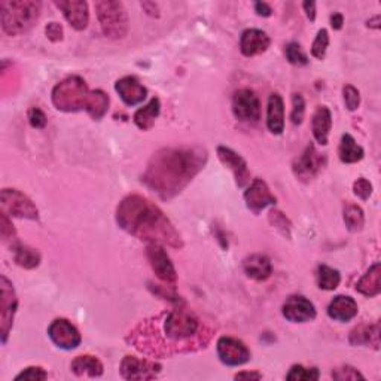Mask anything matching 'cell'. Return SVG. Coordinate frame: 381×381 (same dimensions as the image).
Wrapping results in <instances>:
<instances>
[{
	"label": "cell",
	"mask_w": 381,
	"mask_h": 381,
	"mask_svg": "<svg viewBox=\"0 0 381 381\" xmlns=\"http://www.w3.org/2000/svg\"><path fill=\"white\" fill-rule=\"evenodd\" d=\"M344 224L350 232H358L365 225V213L359 206L347 204L344 207Z\"/></svg>",
	"instance_id": "32"
},
{
	"label": "cell",
	"mask_w": 381,
	"mask_h": 381,
	"mask_svg": "<svg viewBox=\"0 0 381 381\" xmlns=\"http://www.w3.org/2000/svg\"><path fill=\"white\" fill-rule=\"evenodd\" d=\"M232 114L239 121L258 122L261 119L260 98L249 88L236 91L232 95Z\"/></svg>",
	"instance_id": "9"
},
{
	"label": "cell",
	"mask_w": 381,
	"mask_h": 381,
	"mask_svg": "<svg viewBox=\"0 0 381 381\" xmlns=\"http://www.w3.org/2000/svg\"><path fill=\"white\" fill-rule=\"evenodd\" d=\"M304 115H305V100L301 94H293L292 97V114H290V119L292 124L295 126H301L304 121Z\"/></svg>",
	"instance_id": "38"
},
{
	"label": "cell",
	"mask_w": 381,
	"mask_h": 381,
	"mask_svg": "<svg viewBox=\"0 0 381 381\" xmlns=\"http://www.w3.org/2000/svg\"><path fill=\"white\" fill-rule=\"evenodd\" d=\"M0 288H2V304H0V330H2V344H6L9 333L14 323V316L18 307V300L11 281L2 276L0 277Z\"/></svg>",
	"instance_id": "10"
},
{
	"label": "cell",
	"mask_w": 381,
	"mask_h": 381,
	"mask_svg": "<svg viewBox=\"0 0 381 381\" xmlns=\"http://www.w3.org/2000/svg\"><path fill=\"white\" fill-rule=\"evenodd\" d=\"M333 377L335 380H340V381H344V380H365V377L356 370V368L353 366H341V368H337V370L333 371Z\"/></svg>",
	"instance_id": "42"
},
{
	"label": "cell",
	"mask_w": 381,
	"mask_h": 381,
	"mask_svg": "<svg viewBox=\"0 0 381 381\" xmlns=\"http://www.w3.org/2000/svg\"><path fill=\"white\" fill-rule=\"evenodd\" d=\"M53 105L61 112L87 110L94 121H100L107 114L109 97L102 90L90 91L81 76H69L54 87Z\"/></svg>",
	"instance_id": "4"
},
{
	"label": "cell",
	"mask_w": 381,
	"mask_h": 381,
	"mask_svg": "<svg viewBox=\"0 0 381 381\" xmlns=\"http://www.w3.org/2000/svg\"><path fill=\"white\" fill-rule=\"evenodd\" d=\"M368 27H373V29H380V17H374L373 20L368 21Z\"/></svg>",
	"instance_id": "49"
},
{
	"label": "cell",
	"mask_w": 381,
	"mask_h": 381,
	"mask_svg": "<svg viewBox=\"0 0 381 381\" xmlns=\"http://www.w3.org/2000/svg\"><path fill=\"white\" fill-rule=\"evenodd\" d=\"M45 33L46 38L51 42H60L63 39V27H61V24L58 22H49L45 29Z\"/></svg>",
	"instance_id": "44"
},
{
	"label": "cell",
	"mask_w": 381,
	"mask_h": 381,
	"mask_svg": "<svg viewBox=\"0 0 381 381\" xmlns=\"http://www.w3.org/2000/svg\"><path fill=\"white\" fill-rule=\"evenodd\" d=\"M381 265L380 262H375L368 272L363 274V277L356 285V290H358L363 297L373 298L381 292Z\"/></svg>",
	"instance_id": "26"
},
{
	"label": "cell",
	"mask_w": 381,
	"mask_h": 381,
	"mask_svg": "<svg viewBox=\"0 0 381 381\" xmlns=\"http://www.w3.org/2000/svg\"><path fill=\"white\" fill-rule=\"evenodd\" d=\"M286 380L289 381H316L319 380V370L317 368H305L302 365H293Z\"/></svg>",
	"instance_id": "33"
},
{
	"label": "cell",
	"mask_w": 381,
	"mask_h": 381,
	"mask_svg": "<svg viewBox=\"0 0 381 381\" xmlns=\"http://www.w3.org/2000/svg\"><path fill=\"white\" fill-rule=\"evenodd\" d=\"M333 128V115L326 106L317 107L312 121V130L316 142L322 146L328 145L329 131Z\"/></svg>",
	"instance_id": "24"
},
{
	"label": "cell",
	"mask_w": 381,
	"mask_h": 381,
	"mask_svg": "<svg viewBox=\"0 0 381 381\" xmlns=\"http://www.w3.org/2000/svg\"><path fill=\"white\" fill-rule=\"evenodd\" d=\"M302 6H304L307 18H309L310 21H314L316 20V4L314 2H304Z\"/></svg>",
	"instance_id": "46"
},
{
	"label": "cell",
	"mask_w": 381,
	"mask_h": 381,
	"mask_svg": "<svg viewBox=\"0 0 381 381\" xmlns=\"http://www.w3.org/2000/svg\"><path fill=\"white\" fill-rule=\"evenodd\" d=\"M342 24H344V17L341 14H333L330 15V26H333L334 30H341L342 29Z\"/></svg>",
	"instance_id": "47"
},
{
	"label": "cell",
	"mask_w": 381,
	"mask_h": 381,
	"mask_svg": "<svg viewBox=\"0 0 381 381\" xmlns=\"http://www.w3.org/2000/svg\"><path fill=\"white\" fill-rule=\"evenodd\" d=\"M218 356L227 366H240L250 361V350L237 338L222 337L218 341Z\"/></svg>",
	"instance_id": "13"
},
{
	"label": "cell",
	"mask_w": 381,
	"mask_h": 381,
	"mask_svg": "<svg viewBox=\"0 0 381 381\" xmlns=\"http://www.w3.org/2000/svg\"><path fill=\"white\" fill-rule=\"evenodd\" d=\"M349 341L352 346H373L375 350L380 349V325H359L354 328Z\"/></svg>",
	"instance_id": "25"
},
{
	"label": "cell",
	"mask_w": 381,
	"mask_h": 381,
	"mask_svg": "<svg viewBox=\"0 0 381 381\" xmlns=\"http://www.w3.org/2000/svg\"><path fill=\"white\" fill-rule=\"evenodd\" d=\"M329 46V33L326 29L317 32L316 39L312 45V55L317 60H323L326 55V49Z\"/></svg>",
	"instance_id": "35"
},
{
	"label": "cell",
	"mask_w": 381,
	"mask_h": 381,
	"mask_svg": "<svg viewBox=\"0 0 381 381\" xmlns=\"http://www.w3.org/2000/svg\"><path fill=\"white\" fill-rule=\"evenodd\" d=\"M285 53H286L288 61L293 66H305L307 63H309V57H307V54L304 53V49L297 42H290L286 46Z\"/></svg>",
	"instance_id": "34"
},
{
	"label": "cell",
	"mask_w": 381,
	"mask_h": 381,
	"mask_svg": "<svg viewBox=\"0 0 381 381\" xmlns=\"http://www.w3.org/2000/svg\"><path fill=\"white\" fill-rule=\"evenodd\" d=\"M41 4L30 0H5L0 4L2 29L9 36L30 30L41 14Z\"/></svg>",
	"instance_id": "5"
},
{
	"label": "cell",
	"mask_w": 381,
	"mask_h": 381,
	"mask_svg": "<svg viewBox=\"0 0 381 381\" xmlns=\"http://www.w3.org/2000/svg\"><path fill=\"white\" fill-rule=\"evenodd\" d=\"M146 256L154 269V273L159 280H163L167 285H175L178 280V274L173 262L167 255L166 249L161 244L151 243L146 249Z\"/></svg>",
	"instance_id": "11"
},
{
	"label": "cell",
	"mask_w": 381,
	"mask_h": 381,
	"mask_svg": "<svg viewBox=\"0 0 381 381\" xmlns=\"http://www.w3.org/2000/svg\"><path fill=\"white\" fill-rule=\"evenodd\" d=\"M46 378H48V374H46V371L44 370V368H41V366H29L15 377V381H21V380L41 381V380H46Z\"/></svg>",
	"instance_id": "40"
},
{
	"label": "cell",
	"mask_w": 381,
	"mask_h": 381,
	"mask_svg": "<svg viewBox=\"0 0 381 381\" xmlns=\"http://www.w3.org/2000/svg\"><path fill=\"white\" fill-rule=\"evenodd\" d=\"M55 6L63 12L65 18L69 21L70 26L81 32L88 26V4L82 0H67V2H55Z\"/></svg>",
	"instance_id": "18"
},
{
	"label": "cell",
	"mask_w": 381,
	"mask_h": 381,
	"mask_svg": "<svg viewBox=\"0 0 381 381\" xmlns=\"http://www.w3.org/2000/svg\"><path fill=\"white\" fill-rule=\"evenodd\" d=\"M0 204H2V212L12 218H21V219H39L38 207L33 204V201L27 195L17 189H8L5 188L0 195Z\"/></svg>",
	"instance_id": "7"
},
{
	"label": "cell",
	"mask_w": 381,
	"mask_h": 381,
	"mask_svg": "<svg viewBox=\"0 0 381 381\" xmlns=\"http://www.w3.org/2000/svg\"><path fill=\"white\" fill-rule=\"evenodd\" d=\"M29 122L33 128L42 130L46 127V115L42 112L39 107H32L29 110Z\"/></svg>",
	"instance_id": "43"
},
{
	"label": "cell",
	"mask_w": 381,
	"mask_h": 381,
	"mask_svg": "<svg viewBox=\"0 0 381 381\" xmlns=\"http://www.w3.org/2000/svg\"><path fill=\"white\" fill-rule=\"evenodd\" d=\"M116 224L136 239L182 249L183 240L156 204L138 194L127 195L116 207Z\"/></svg>",
	"instance_id": "2"
},
{
	"label": "cell",
	"mask_w": 381,
	"mask_h": 381,
	"mask_svg": "<svg viewBox=\"0 0 381 381\" xmlns=\"http://www.w3.org/2000/svg\"><path fill=\"white\" fill-rule=\"evenodd\" d=\"M236 380H261L262 375L260 373H239L234 377Z\"/></svg>",
	"instance_id": "48"
},
{
	"label": "cell",
	"mask_w": 381,
	"mask_h": 381,
	"mask_svg": "<svg viewBox=\"0 0 381 381\" xmlns=\"http://www.w3.org/2000/svg\"><path fill=\"white\" fill-rule=\"evenodd\" d=\"M359 307L352 297H346V295H338L333 301H330L328 307V316L337 322H350L352 319L358 316Z\"/></svg>",
	"instance_id": "21"
},
{
	"label": "cell",
	"mask_w": 381,
	"mask_h": 381,
	"mask_svg": "<svg viewBox=\"0 0 381 381\" xmlns=\"http://www.w3.org/2000/svg\"><path fill=\"white\" fill-rule=\"evenodd\" d=\"M342 95H344V103H346V107L349 110H356L361 105V93L358 88H354L353 85H346L342 88Z\"/></svg>",
	"instance_id": "39"
},
{
	"label": "cell",
	"mask_w": 381,
	"mask_h": 381,
	"mask_svg": "<svg viewBox=\"0 0 381 381\" xmlns=\"http://www.w3.org/2000/svg\"><path fill=\"white\" fill-rule=\"evenodd\" d=\"M338 155L344 164H354L361 161L365 152L362 149V146L356 143L353 136H350V134H344V136L341 138Z\"/></svg>",
	"instance_id": "29"
},
{
	"label": "cell",
	"mask_w": 381,
	"mask_h": 381,
	"mask_svg": "<svg viewBox=\"0 0 381 381\" xmlns=\"http://www.w3.org/2000/svg\"><path fill=\"white\" fill-rule=\"evenodd\" d=\"M207 163V151L196 146L163 147L142 175V183L161 200H171L185 189Z\"/></svg>",
	"instance_id": "1"
},
{
	"label": "cell",
	"mask_w": 381,
	"mask_h": 381,
	"mask_svg": "<svg viewBox=\"0 0 381 381\" xmlns=\"http://www.w3.org/2000/svg\"><path fill=\"white\" fill-rule=\"evenodd\" d=\"M48 335L57 347L63 350L76 349L82 341L79 330L66 319H55L48 328Z\"/></svg>",
	"instance_id": "14"
},
{
	"label": "cell",
	"mask_w": 381,
	"mask_h": 381,
	"mask_svg": "<svg viewBox=\"0 0 381 381\" xmlns=\"http://www.w3.org/2000/svg\"><path fill=\"white\" fill-rule=\"evenodd\" d=\"M218 156L220 159V163L232 171L239 188H244L248 185L250 182V171L248 168V163L244 161V158L241 155L229 149L227 146H219Z\"/></svg>",
	"instance_id": "17"
},
{
	"label": "cell",
	"mask_w": 381,
	"mask_h": 381,
	"mask_svg": "<svg viewBox=\"0 0 381 381\" xmlns=\"http://www.w3.org/2000/svg\"><path fill=\"white\" fill-rule=\"evenodd\" d=\"M267 127L276 136L285 131V103L280 94L274 93L268 98L267 107Z\"/></svg>",
	"instance_id": "22"
},
{
	"label": "cell",
	"mask_w": 381,
	"mask_h": 381,
	"mask_svg": "<svg viewBox=\"0 0 381 381\" xmlns=\"http://www.w3.org/2000/svg\"><path fill=\"white\" fill-rule=\"evenodd\" d=\"M353 192L354 195H358L361 200L365 201L373 195V183L365 178H361L353 183Z\"/></svg>",
	"instance_id": "41"
},
{
	"label": "cell",
	"mask_w": 381,
	"mask_h": 381,
	"mask_svg": "<svg viewBox=\"0 0 381 381\" xmlns=\"http://www.w3.org/2000/svg\"><path fill=\"white\" fill-rule=\"evenodd\" d=\"M0 234L5 243H12V249L17 246V232L6 213H0Z\"/></svg>",
	"instance_id": "37"
},
{
	"label": "cell",
	"mask_w": 381,
	"mask_h": 381,
	"mask_svg": "<svg viewBox=\"0 0 381 381\" xmlns=\"http://www.w3.org/2000/svg\"><path fill=\"white\" fill-rule=\"evenodd\" d=\"M14 255L17 265L26 269H33L41 264V253L33 248H29V246L17 244L14 248Z\"/></svg>",
	"instance_id": "30"
},
{
	"label": "cell",
	"mask_w": 381,
	"mask_h": 381,
	"mask_svg": "<svg viewBox=\"0 0 381 381\" xmlns=\"http://www.w3.org/2000/svg\"><path fill=\"white\" fill-rule=\"evenodd\" d=\"M269 44H272V41H269L265 32L258 29H249L244 30L241 34L240 51L244 57H253L265 53L269 48Z\"/></svg>",
	"instance_id": "20"
},
{
	"label": "cell",
	"mask_w": 381,
	"mask_h": 381,
	"mask_svg": "<svg viewBox=\"0 0 381 381\" xmlns=\"http://www.w3.org/2000/svg\"><path fill=\"white\" fill-rule=\"evenodd\" d=\"M159 110H161V103H159V98L154 97L149 103H147L145 107H140L138 112L134 114L133 116L134 124L143 131L151 130L155 124V119L159 115Z\"/></svg>",
	"instance_id": "28"
},
{
	"label": "cell",
	"mask_w": 381,
	"mask_h": 381,
	"mask_svg": "<svg viewBox=\"0 0 381 381\" xmlns=\"http://www.w3.org/2000/svg\"><path fill=\"white\" fill-rule=\"evenodd\" d=\"M285 319L292 323H305L316 317V307L310 300H307L301 295L289 297L281 309Z\"/></svg>",
	"instance_id": "16"
},
{
	"label": "cell",
	"mask_w": 381,
	"mask_h": 381,
	"mask_svg": "<svg viewBox=\"0 0 381 381\" xmlns=\"http://www.w3.org/2000/svg\"><path fill=\"white\" fill-rule=\"evenodd\" d=\"M255 12L260 17H272L273 9L269 8V5L264 4V2H256L255 4Z\"/></svg>",
	"instance_id": "45"
},
{
	"label": "cell",
	"mask_w": 381,
	"mask_h": 381,
	"mask_svg": "<svg viewBox=\"0 0 381 381\" xmlns=\"http://www.w3.org/2000/svg\"><path fill=\"white\" fill-rule=\"evenodd\" d=\"M115 91L127 106L140 105L147 95V90L134 76H126L116 81Z\"/></svg>",
	"instance_id": "19"
},
{
	"label": "cell",
	"mask_w": 381,
	"mask_h": 381,
	"mask_svg": "<svg viewBox=\"0 0 381 381\" xmlns=\"http://www.w3.org/2000/svg\"><path fill=\"white\" fill-rule=\"evenodd\" d=\"M268 219H269V222H272V225L276 229H279L281 234H283L285 237H290L292 224L289 222V219L286 218V215H283L280 210H272L268 215Z\"/></svg>",
	"instance_id": "36"
},
{
	"label": "cell",
	"mask_w": 381,
	"mask_h": 381,
	"mask_svg": "<svg viewBox=\"0 0 381 381\" xmlns=\"http://www.w3.org/2000/svg\"><path fill=\"white\" fill-rule=\"evenodd\" d=\"M325 166H326V156L321 152H317L316 147L310 145L305 147L304 152L298 158H295L292 170H293V175L300 180L310 182L319 173H321Z\"/></svg>",
	"instance_id": "8"
},
{
	"label": "cell",
	"mask_w": 381,
	"mask_h": 381,
	"mask_svg": "<svg viewBox=\"0 0 381 381\" xmlns=\"http://www.w3.org/2000/svg\"><path fill=\"white\" fill-rule=\"evenodd\" d=\"M70 370L73 371V374H76L79 377L82 375L100 377L103 374V363L98 361L95 356L83 354L73 359V362L70 363Z\"/></svg>",
	"instance_id": "27"
},
{
	"label": "cell",
	"mask_w": 381,
	"mask_h": 381,
	"mask_svg": "<svg viewBox=\"0 0 381 381\" xmlns=\"http://www.w3.org/2000/svg\"><path fill=\"white\" fill-rule=\"evenodd\" d=\"M161 317L163 337H156V341L145 350L147 354L166 356L199 350L206 347L212 337L210 330L203 326L200 319L185 307L170 310L161 314Z\"/></svg>",
	"instance_id": "3"
},
{
	"label": "cell",
	"mask_w": 381,
	"mask_h": 381,
	"mask_svg": "<svg viewBox=\"0 0 381 381\" xmlns=\"http://www.w3.org/2000/svg\"><path fill=\"white\" fill-rule=\"evenodd\" d=\"M95 12L105 36L110 39L126 38L128 32V17L124 5L114 2V0H103V2L95 4Z\"/></svg>",
	"instance_id": "6"
},
{
	"label": "cell",
	"mask_w": 381,
	"mask_h": 381,
	"mask_svg": "<svg viewBox=\"0 0 381 381\" xmlns=\"http://www.w3.org/2000/svg\"><path fill=\"white\" fill-rule=\"evenodd\" d=\"M163 366L147 359H139L136 356H126L121 362L119 373L126 380H152L161 373Z\"/></svg>",
	"instance_id": "12"
},
{
	"label": "cell",
	"mask_w": 381,
	"mask_h": 381,
	"mask_svg": "<svg viewBox=\"0 0 381 381\" xmlns=\"http://www.w3.org/2000/svg\"><path fill=\"white\" fill-rule=\"evenodd\" d=\"M341 281V274L338 269L328 265H319L317 268V286L322 290H334L338 288Z\"/></svg>",
	"instance_id": "31"
},
{
	"label": "cell",
	"mask_w": 381,
	"mask_h": 381,
	"mask_svg": "<svg viewBox=\"0 0 381 381\" xmlns=\"http://www.w3.org/2000/svg\"><path fill=\"white\" fill-rule=\"evenodd\" d=\"M244 201L252 213L260 215L268 206H274L277 199L262 179H255L244 192Z\"/></svg>",
	"instance_id": "15"
},
{
	"label": "cell",
	"mask_w": 381,
	"mask_h": 381,
	"mask_svg": "<svg viewBox=\"0 0 381 381\" xmlns=\"http://www.w3.org/2000/svg\"><path fill=\"white\" fill-rule=\"evenodd\" d=\"M243 269L248 277L264 281L273 273L272 261L265 255H252L243 261Z\"/></svg>",
	"instance_id": "23"
}]
</instances>
